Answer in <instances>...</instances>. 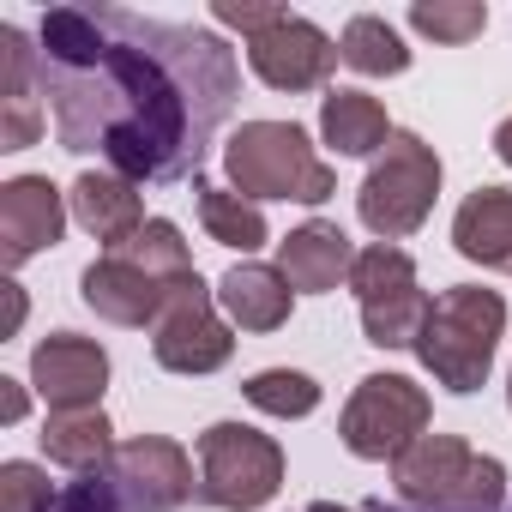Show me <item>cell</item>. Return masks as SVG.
Returning a JSON list of instances; mask_svg holds the SVG:
<instances>
[{
    "label": "cell",
    "mask_w": 512,
    "mask_h": 512,
    "mask_svg": "<svg viewBox=\"0 0 512 512\" xmlns=\"http://www.w3.org/2000/svg\"><path fill=\"white\" fill-rule=\"evenodd\" d=\"M500 338H506V302H500V290L452 284L428 308V326L416 338V362L434 374V386H446L452 398H470V392L488 386Z\"/></svg>",
    "instance_id": "7a4b0ae2"
},
{
    "label": "cell",
    "mask_w": 512,
    "mask_h": 512,
    "mask_svg": "<svg viewBox=\"0 0 512 512\" xmlns=\"http://www.w3.org/2000/svg\"><path fill=\"white\" fill-rule=\"evenodd\" d=\"M19 416H25V386L0 380V422H19Z\"/></svg>",
    "instance_id": "f546056e"
},
{
    "label": "cell",
    "mask_w": 512,
    "mask_h": 512,
    "mask_svg": "<svg viewBox=\"0 0 512 512\" xmlns=\"http://www.w3.org/2000/svg\"><path fill=\"white\" fill-rule=\"evenodd\" d=\"M67 217L73 205L49 175H13L0 187V266L19 272L43 247H55L67 235Z\"/></svg>",
    "instance_id": "30bf717a"
},
{
    "label": "cell",
    "mask_w": 512,
    "mask_h": 512,
    "mask_svg": "<svg viewBox=\"0 0 512 512\" xmlns=\"http://www.w3.org/2000/svg\"><path fill=\"white\" fill-rule=\"evenodd\" d=\"M31 386L49 410H97L109 392V350L79 332H49L31 350Z\"/></svg>",
    "instance_id": "8fae6325"
},
{
    "label": "cell",
    "mask_w": 512,
    "mask_h": 512,
    "mask_svg": "<svg viewBox=\"0 0 512 512\" xmlns=\"http://www.w3.org/2000/svg\"><path fill=\"white\" fill-rule=\"evenodd\" d=\"M0 151H25L43 139L49 109H43V79H37V49L25 43L19 25H0Z\"/></svg>",
    "instance_id": "4fadbf2b"
},
{
    "label": "cell",
    "mask_w": 512,
    "mask_h": 512,
    "mask_svg": "<svg viewBox=\"0 0 512 512\" xmlns=\"http://www.w3.org/2000/svg\"><path fill=\"white\" fill-rule=\"evenodd\" d=\"M494 157H500V163L512 169V115H506V121L494 127Z\"/></svg>",
    "instance_id": "1f68e13d"
},
{
    "label": "cell",
    "mask_w": 512,
    "mask_h": 512,
    "mask_svg": "<svg viewBox=\"0 0 512 512\" xmlns=\"http://www.w3.org/2000/svg\"><path fill=\"white\" fill-rule=\"evenodd\" d=\"M67 205H73V223L85 235H97L109 253H121L151 217H145V199H139V181L115 175V169H85L73 187H67Z\"/></svg>",
    "instance_id": "5bb4252c"
},
{
    "label": "cell",
    "mask_w": 512,
    "mask_h": 512,
    "mask_svg": "<svg viewBox=\"0 0 512 512\" xmlns=\"http://www.w3.org/2000/svg\"><path fill=\"white\" fill-rule=\"evenodd\" d=\"M338 61H344L338 43H332L314 19H302V13H284L272 31H260V37L247 43V67L260 73V85L290 91V97H296V91H320Z\"/></svg>",
    "instance_id": "9c48e42d"
},
{
    "label": "cell",
    "mask_w": 512,
    "mask_h": 512,
    "mask_svg": "<svg viewBox=\"0 0 512 512\" xmlns=\"http://www.w3.org/2000/svg\"><path fill=\"white\" fill-rule=\"evenodd\" d=\"M284 13H290V7H272V0H211V19L229 25V31H241L247 43L260 37V31H272Z\"/></svg>",
    "instance_id": "f1b7e54d"
},
{
    "label": "cell",
    "mask_w": 512,
    "mask_h": 512,
    "mask_svg": "<svg viewBox=\"0 0 512 512\" xmlns=\"http://www.w3.org/2000/svg\"><path fill=\"white\" fill-rule=\"evenodd\" d=\"M43 452H49V464H61V470H73V476H91V470H109L115 464V422L103 416V404L97 410H49V422H43Z\"/></svg>",
    "instance_id": "d6986e66"
},
{
    "label": "cell",
    "mask_w": 512,
    "mask_h": 512,
    "mask_svg": "<svg viewBox=\"0 0 512 512\" xmlns=\"http://www.w3.org/2000/svg\"><path fill=\"white\" fill-rule=\"evenodd\" d=\"M217 308L229 314V326L241 332H278L290 326V308H296V290L278 266H260V260H241L217 278Z\"/></svg>",
    "instance_id": "e0dca14e"
},
{
    "label": "cell",
    "mask_w": 512,
    "mask_h": 512,
    "mask_svg": "<svg viewBox=\"0 0 512 512\" xmlns=\"http://www.w3.org/2000/svg\"><path fill=\"white\" fill-rule=\"evenodd\" d=\"M392 488L410 512H506V464L464 434H422L392 458Z\"/></svg>",
    "instance_id": "277c9868"
},
{
    "label": "cell",
    "mask_w": 512,
    "mask_h": 512,
    "mask_svg": "<svg viewBox=\"0 0 512 512\" xmlns=\"http://www.w3.org/2000/svg\"><path fill=\"white\" fill-rule=\"evenodd\" d=\"M338 55H344L350 73H368V79H392V73L410 67L404 37H398L380 13H356V19L344 25V37H338Z\"/></svg>",
    "instance_id": "603a6c76"
},
{
    "label": "cell",
    "mask_w": 512,
    "mask_h": 512,
    "mask_svg": "<svg viewBox=\"0 0 512 512\" xmlns=\"http://www.w3.org/2000/svg\"><path fill=\"white\" fill-rule=\"evenodd\" d=\"M37 79L61 151L103 157L139 187L199 181V163L241 97V67L211 31L103 0L43 13Z\"/></svg>",
    "instance_id": "6da1fadb"
},
{
    "label": "cell",
    "mask_w": 512,
    "mask_h": 512,
    "mask_svg": "<svg viewBox=\"0 0 512 512\" xmlns=\"http://www.w3.org/2000/svg\"><path fill=\"white\" fill-rule=\"evenodd\" d=\"M169 290H175V284L151 278L139 260H127V253H103V260H91V266L79 272V296H85V308H91L97 320H109V326H127V332L157 326Z\"/></svg>",
    "instance_id": "7c38bea8"
},
{
    "label": "cell",
    "mask_w": 512,
    "mask_h": 512,
    "mask_svg": "<svg viewBox=\"0 0 512 512\" xmlns=\"http://www.w3.org/2000/svg\"><path fill=\"white\" fill-rule=\"evenodd\" d=\"M0 290H7V332H19V320H25V290L7 278V284H0Z\"/></svg>",
    "instance_id": "4dcf8cb0"
},
{
    "label": "cell",
    "mask_w": 512,
    "mask_h": 512,
    "mask_svg": "<svg viewBox=\"0 0 512 512\" xmlns=\"http://www.w3.org/2000/svg\"><path fill=\"white\" fill-rule=\"evenodd\" d=\"M151 356H157V368L187 374V380L217 374V368L235 356V326L217 320V290H211L199 272L169 290L163 320L151 326Z\"/></svg>",
    "instance_id": "ba28073f"
},
{
    "label": "cell",
    "mask_w": 512,
    "mask_h": 512,
    "mask_svg": "<svg viewBox=\"0 0 512 512\" xmlns=\"http://www.w3.org/2000/svg\"><path fill=\"white\" fill-rule=\"evenodd\" d=\"M368 512H404V506H386V500H368Z\"/></svg>",
    "instance_id": "d6a6232c"
},
{
    "label": "cell",
    "mask_w": 512,
    "mask_h": 512,
    "mask_svg": "<svg viewBox=\"0 0 512 512\" xmlns=\"http://www.w3.org/2000/svg\"><path fill=\"white\" fill-rule=\"evenodd\" d=\"M223 169L241 199H296V205H326L338 193L332 163L308 145L296 121H241L223 139Z\"/></svg>",
    "instance_id": "3957f363"
},
{
    "label": "cell",
    "mask_w": 512,
    "mask_h": 512,
    "mask_svg": "<svg viewBox=\"0 0 512 512\" xmlns=\"http://www.w3.org/2000/svg\"><path fill=\"white\" fill-rule=\"evenodd\" d=\"M506 410H512V374H506Z\"/></svg>",
    "instance_id": "836d02e7"
},
{
    "label": "cell",
    "mask_w": 512,
    "mask_h": 512,
    "mask_svg": "<svg viewBox=\"0 0 512 512\" xmlns=\"http://www.w3.org/2000/svg\"><path fill=\"white\" fill-rule=\"evenodd\" d=\"M193 205H199V223L217 247H235V253H253V247H266L272 229H266V211L241 199L235 187H217V181H193Z\"/></svg>",
    "instance_id": "44dd1931"
},
{
    "label": "cell",
    "mask_w": 512,
    "mask_h": 512,
    "mask_svg": "<svg viewBox=\"0 0 512 512\" xmlns=\"http://www.w3.org/2000/svg\"><path fill=\"white\" fill-rule=\"evenodd\" d=\"M452 247L470 266L506 272L512 278V193L506 187H476L452 211Z\"/></svg>",
    "instance_id": "ac0fdd59"
},
{
    "label": "cell",
    "mask_w": 512,
    "mask_h": 512,
    "mask_svg": "<svg viewBox=\"0 0 512 512\" xmlns=\"http://www.w3.org/2000/svg\"><path fill=\"white\" fill-rule=\"evenodd\" d=\"M49 512H157L115 464L109 470H91V476H73L61 494H55V506Z\"/></svg>",
    "instance_id": "d4e9b609"
},
{
    "label": "cell",
    "mask_w": 512,
    "mask_h": 512,
    "mask_svg": "<svg viewBox=\"0 0 512 512\" xmlns=\"http://www.w3.org/2000/svg\"><path fill=\"white\" fill-rule=\"evenodd\" d=\"M392 121H386V103L368 97V91H326L320 97V139L338 151V157H374L392 145Z\"/></svg>",
    "instance_id": "ffe728a7"
},
{
    "label": "cell",
    "mask_w": 512,
    "mask_h": 512,
    "mask_svg": "<svg viewBox=\"0 0 512 512\" xmlns=\"http://www.w3.org/2000/svg\"><path fill=\"white\" fill-rule=\"evenodd\" d=\"M115 470H121L157 512H181V506L199 494L187 446H175V440H163V434H133V440H121Z\"/></svg>",
    "instance_id": "2e32d148"
},
{
    "label": "cell",
    "mask_w": 512,
    "mask_h": 512,
    "mask_svg": "<svg viewBox=\"0 0 512 512\" xmlns=\"http://www.w3.org/2000/svg\"><path fill=\"white\" fill-rule=\"evenodd\" d=\"M127 260H139L151 278H163V284H181V278H193V247H187V235L169 223V217H151L127 247Z\"/></svg>",
    "instance_id": "484cf974"
},
{
    "label": "cell",
    "mask_w": 512,
    "mask_h": 512,
    "mask_svg": "<svg viewBox=\"0 0 512 512\" xmlns=\"http://www.w3.org/2000/svg\"><path fill=\"white\" fill-rule=\"evenodd\" d=\"M350 266H356V247L326 217H314V223H302V229H290L278 241V272L302 296H332L338 284H350Z\"/></svg>",
    "instance_id": "9a60e30c"
},
{
    "label": "cell",
    "mask_w": 512,
    "mask_h": 512,
    "mask_svg": "<svg viewBox=\"0 0 512 512\" xmlns=\"http://www.w3.org/2000/svg\"><path fill=\"white\" fill-rule=\"evenodd\" d=\"M241 392H247L253 410H266L278 422H302V416L320 410V380L302 374V368H266V374H253Z\"/></svg>",
    "instance_id": "cb8c5ba5"
},
{
    "label": "cell",
    "mask_w": 512,
    "mask_h": 512,
    "mask_svg": "<svg viewBox=\"0 0 512 512\" xmlns=\"http://www.w3.org/2000/svg\"><path fill=\"white\" fill-rule=\"evenodd\" d=\"M482 25H488V7H476V0H416L410 7V31H422L434 43H452V49L482 37Z\"/></svg>",
    "instance_id": "4316f807"
},
{
    "label": "cell",
    "mask_w": 512,
    "mask_h": 512,
    "mask_svg": "<svg viewBox=\"0 0 512 512\" xmlns=\"http://www.w3.org/2000/svg\"><path fill=\"white\" fill-rule=\"evenodd\" d=\"M434 422V404H428V386H416L410 374H368L356 380L344 416H338V440L368 458V464H386L398 452H410Z\"/></svg>",
    "instance_id": "52a82bcc"
},
{
    "label": "cell",
    "mask_w": 512,
    "mask_h": 512,
    "mask_svg": "<svg viewBox=\"0 0 512 512\" xmlns=\"http://www.w3.org/2000/svg\"><path fill=\"white\" fill-rule=\"evenodd\" d=\"M55 494L61 488L31 458H7V464H0V512H49Z\"/></svg>",
    "instance_id": "83f0119b"
},
{
    "label": "cell",
    "mask_w": 512,
    "mask_h": 512,
    "mask_svg": "<svg viewBox=\"0 0 512 512\" xmlns=\"http://www.w3.org/2000/svg\"><path fill=\"white\" fill-rule=\"evenodd\" d=\"M428 290L422 284H398L380 296H362V332L374 350H416L422 326H428Z\"/></svg>",
    "instance_id": "7402d4cb"
},
{
    "label": "cell",
    "mask_w": 512,
    "mask_h": 512,
    "mask_svg": "<svg viewBox=\"0 0 512 512\" xmlns=\"http://www.w3.org/2000/svg\"><path fill=\"white\" fill-rule=\"evenodd\" d=\"M199 500L217 512H260L284 488V446L247 422H211L199 440Z\"/></svg>",
    "instance_id": "8992f818"
},
{
    "label": "cell",
    "mask_w": 512,
    "mask_h": 512,
    "mask_svg": "<svg viewBox=\"0 0 512 512\" xmlns=\"http://www.w3.org/2000/svg\"><path fill=\"white\" fill-rule=\"evenodd\" d=\"M440 199V151L422 133H392V145L374 157L362 193H356V217L380 235V241H404L434 217Z\"/></svg>",
    "instance_id": "5b68a950"
}]
</instances>
